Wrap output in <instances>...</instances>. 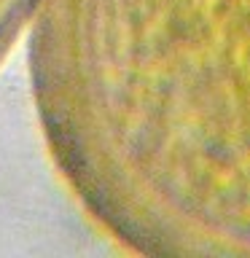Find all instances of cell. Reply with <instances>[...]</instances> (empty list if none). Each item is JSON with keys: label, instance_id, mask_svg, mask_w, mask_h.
Listing matches in <instances>:
<instances>
[{"label": "cell", "instance_id": "obj_1", "mask_svg": "<svg viewBox=\"0 0 250 258\" xmlns=\"http://www.w3.org/2000/svg\"><path fill=\"white\" fill-rule=\"evenodd\" d=\"M30 78L105 234L143 255H250V0H38Z\"/></svg>", "mask_w": 250, "mask_h": 258}, {"label": "cell", "instance_id": "obj_2", "mask_svg": "<svg viewBox=\"0 0 250 258\" xmlns=\"http://www.w3.org/2000/svg\"><path fill=\"white\" fill-rule=\"evenodd\" d=\"M38 0H0V62L11 51L16 38L30 27Z\"/></svg>", "mask_w": 250, "mask_h": 258}]
</instances>
